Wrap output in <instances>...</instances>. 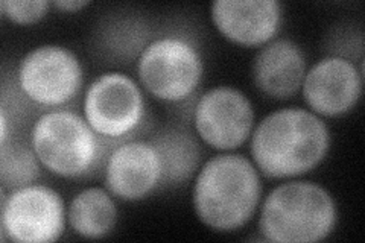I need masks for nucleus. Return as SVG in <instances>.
Wrapping results in <instances>:
<instances>
[{"mask_svg":"<svg viewBox=\"0 0 365 243\" xmlns=\"http://www.w3.org/2000/svg\"><path fill=\"white\" fill-rule=\"evenodd\" d=\"M330 149V130L311 110L287 107L269 113L250 137L257 170L272 180L306 175L323 163Z\"/></svg>","mask_w":365,"mask_h":243,"instance_id":"nucleus-1","label":"nucleus"},{"mask_svg":"<svg viewBox=\"0 0 365 243\" xmlns=\"http://www.w3.org/2000/svg\"><path fill=\"white\" fill-rule=\"evenodd\" d=\"M262 181L253 160L222 152L205 161L193 184L192 202L200 221L215 231H235L256 214Z\"/></svg>","mask_w":365,"mask_h":243,"instance_id":"nucleus-2","label":"nucleus"},{"mask_svg":"<svg viewBox=\"0 0 365 243\" xmlns=\"http://www.w3.org/2000/svg\"><path fill=\"white\" fill-rule=\"evenodd\" d=\"M338 224L332 193L312 181L291 180L274 187L260 205L259 231L274 243H314L327 239Z\"/></svg>","mask_w":365,"mask_h":243,"instance_id":"nucleus-3","label":"nucleus"},{"mask_svg":"<svg viewBox=\"0 0 365 243\" xmlns=\"http://www.w3.org/2000/svg\"><path fill=\"white\" fill-rule=\"evenodd\" d=\"M29 143L46 170L68 180L88 177L104 165L111 145L91 130L84 115L64 108L40 114Z\"/></svg>","mask_w":365,"mask_h":243,"instance_id":"nucleus-4","label":"nucleus"},{"mask_svg":"<svg viewBox=\"0 0 365 243\" xmlns=\"http://www.w3.org/2000/svg\"><path fill=\"white\" fill-rule=\"evenodd\" d=\"M204 60L195 40L182 32L162 33L137 58V79L145 91L165 103H181L200 88Z\"/></svg>","mask_w":365,"mask_h":243,"instance_id":"nucleus-5","label":"nucleus"},{"mask_svg":"<svg viewBox=\"0 0 365 243\" xmlns=\"http://www.w3.org/2000/svg\"><path fill=\"white\" fill-rule=\"evenodd\" d=\"M83 113L99 137L110 143L133 138L146 119L142 86L122 72L98 76L86 91Z\"/></svg>","mask_w":365,"mask_h":243,"instance_id":"nucleus-6","label":"nucleus"},{"mask_svg":"<svg viewBox=\"0 0 365 243\" xmlns=\"http://www.w3.org/2000/svg\"><path fill=\"white\" fill-rule=\"evenodd\" d=\"M20 93L34 105L61 108L83 88L84 68L73 51L61 44H41L31 49L17 66Z\"/></svg>","mask_w":365,"mask_h":243,"instance_id":"nucleus-7","label":"nucleus"},{"mask_svg":"<svg viewBox=\"0 0 365 243\" xmlns=\"http://www.w3.org/2000/svg\"><path fill=\"white\" fill-rule=\"evenodd\" d=\"M67 224V207L61 195L43 184L11 190L2 200L0 236L17 243L58 240Z\"/></svg>","mask_w":365,"mask_h":243,"instance_id":"nucleus-8","label":"nucleus"},{"mask_svg":"<svg viewBox=\"0 0 365 243\" xmlns=\"http://www.w3.org/2000/svg\"><path fill=\"white\" fill-rule=\"evenodd\" d=\"M193 126L202 143L220 152H233L250 140L255 130V107L241 90L213 87L193 107Z\"/></svg>","mask_w":365,"mask_h":243,"instance_id":"nucleus-9","label":"nucleus"},{"mask_svg":"<svg viewBox=\"0 0 365 243\" xmlns=\"http://www.w3.org/2000/svg\"><path fill=\"white\" fill-rule=\"evenodd\" d=\"M362 84V67L347 56L327 55L307 68L302 93L319 118H341L358 105Z\"/></svg>","mask_w":365,"mask_h":243,"instance_id":"nucleus-10","label":"nucleus"},{"mask_svg":"<svg viewBox=\"0 0 365 243\" xmlns=\"http://www.w3.org/2000/svg\"><path fill=\"white\" fill-rule=\"evenodd\" d=\"M104 186L114 198L135 202L162 187V161L155 146L140 138L116 143L104 161Z\"/></svg>","mask_w":365,"mask_h":243,"instance_id":"nucleus-11","label":"nucleus"},{"mask_svg":"<svg viewBox=\"0 0 365 243\" xmlns=\"http://www.w3.org/2000/svg\"><path fill=\"white\" fill-rule=\"evenodd\" d=\"M210 19L225 40L245 48H262L277 38L283 6L277 0H215Z\"/></svg>","mask_w":365,"mask_h":243,"instance_id":"nucleus-12","label":"nucleus"},{"mask_svg":"<svg viewBox=\"0 0 365 243\" xmlns=\"http://www.w3.org/2000/svg\"><path fill=\"white\" fill-rule=\"evenodd\" d=\"M302 46L291 38H274L262 46L251 64L256 88L276 100H287L302 90L307 72Z\"/></svg>","mask_w":365,"mask_h":243,"instance_id":"nucleus-13","label":"nucleus"},{"mask_svg":"<svg viewBox=\"0 0 365 243\" xmlns=\"http://www.w3.org/2000/svg\"><path fill=\"white\" fill-rule=\"evenodd\" d=\"M150 140L162 161V187H178L190 181L200 170L201 148L187 130L181 126H165L150 137Z\"/></svg>","mask_w":365,"mask_h":243,"instance_id":"nucleus-14","label":"nucleus"},{"mask_svg":"<svg viewBox=\"0 0 365 243\" xmlns=\"http://www.w3.org/2000/svg\"><path fill=\"white\" fill-rule=\"evenodd\" d=\"M118 205L107 187H87L67 207V224L84 239L108 236L118 224Z\"/></svg>","mask_w":365,"mask_h":243,"instance_id":"nucleus-15","label":"nucleus"},{"mask_svg":"<svg viewBox=\"0 0 365 243\" xmlns=\"http://www.w3.org/2000/svg\"><path fill=\"white\" fill-rule=\"evenodd\" d=\"M41 167L31 143L11 138L0 145V181L6 190L36 184L41 177Z\"/></svg>","mask_w":365,"mask_h":243,"instance_id":"nucleus-16","label":"nucleus"},{"mask_svg":"<svg viewBox=\"0 0 365 243\" xmlns=\"http://www.w3.org/2000/svg\"><path fill=\"white\" fill-rule=\"evenodd\" d=\"M51 5L48 0H4L0 8L5 19L16 25L28 26L48 16Z\"/></svg>","mask_w":365,"mask_h":243,"instance_id":"nucleus-17","label":"nucleus"},{"mask_svg":"<svg viewBox=\"0 0 365 243\" xmlns=\"http://www.w3.org/2000/svg\"><path fill=\"white\" fill-rule=\"evenodd\" d=\"M88 5V0H56V2H52V6L64 11V13H78V11L87 8Z\"/></svg>","mask_w":365,"mask_h":243,"instance_id":"nucleus-18","label":"nucleus"}]
</instances>
